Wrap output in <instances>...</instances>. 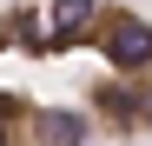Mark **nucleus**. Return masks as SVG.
Returning a JSON list of instances; mask_svg holds the SVG:
<instances>
[{
    "instance_id": "obj_1",
    "label": "nucleus",
    "mask_w": 152,
    "mask_h": 146,
    "mask_svg": "<svg viewBox=\"0 0 152 146\" xmlns=\"http://www.w3.org/2000/svg\"><path fill=\"white\" fill-rule=\"evenodd\" d=\"M152 20L126 0L0 7V139H145Z\"/></svg>"
}]
</instances>
